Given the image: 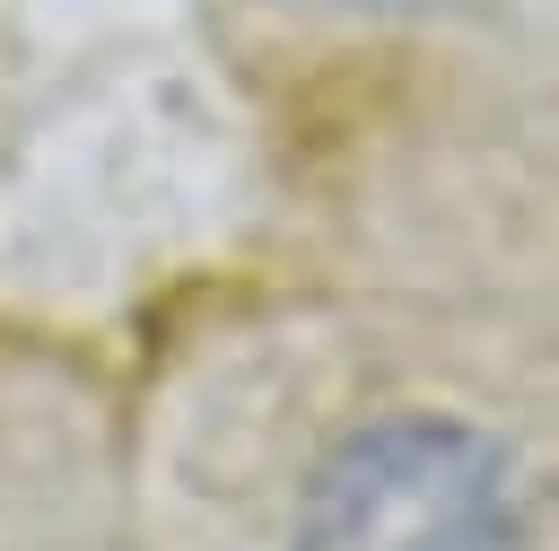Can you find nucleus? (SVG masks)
Returning a JSON list of instances; mask_svg holds the SVG:
<instances>
[{"label": "nucleus", "mask_w": 559, "mask_h": 551, "mask_svg": "<svg viewBox=\"0 0 559 551\" xmlns=\"http://www.w3.org/2000/svg\"><path fill=\"white\" fill-rule=\"evenodd\" d=\"M288 551H524V472L454 411H384L306 472Z\"/></svg>", "instance_id": "nucleus-1"}, {"label": "nucleus", "mask_w": 559, "mask_h": 551, "mask_svg": "<svg viewBox=\"0 0 559 551\" xmlns=\"http://www.w3.org/2000/svg\"><path fill=\"white\" fill-rule=\"evenodd\" d=\"M306 9H341V17H384V9H411V0H306Z\"/></svg>", "instance_id": "nucleus-2"}]
</instances>
